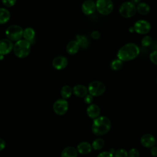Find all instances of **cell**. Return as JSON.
Masks as SVG:
<instances>
[{
    "label": "cell",
    "mask_w": 157,
    "mask_h": 157,
    "mask_svg": "<svg viewBox=\"0 0 157 157\" xmlns=\"http://www.w3.org/2000/svg\"><path fill=\"white\" fill-rule=\"evenodd\" d=\"M104 144L105 142L102 138H98L93 142L91 147L94 150H101L104 147Z\"/></svg>",
    "instance_id": "cell-24"
},
{
    "label": "cell",
    "mask_w": 157,
    "mask_h": 157,
    "mask_svg": "<svg viewBox=\"0 0 157 157\" xmlns=\"http://www.w3.org/2000/svg\"><path fill=\"white\" fill-rule=\"evenodd\" d=\"M23 30L20 26L11 25L6 30V35L11 41H18L23 37Z\"/></svg>",
    "instance_id": "cell-5"
},
{
    "label": "cell",
    "mask_w": 157,
    "mask_h": 157,
    "mask_svg": "<svg viewBox=\"0 0 157 157\" xmlns=\"http://www.w3.org/2000/svg\"><path fill=\"white\" fill-rule=\"evenodd\" d=\"M72 92L78 98H84L88 93V88L83 85H77L72 89Z\"/></svg>",
    "instance_id": "cell-15"
},
{
    "label": "cell",
    "mask_w": 157,
    "mask_h": 157,
    "mask_svg": "<svg viewBox=\"0 0 157 157\" xmlns=\"http://www.w3.org/2000/svg\"><path fill=\"white\" fill-rule=\"evenodd\" d=\"M140 144L146 148H151L156 144L155 137L150 134H145L140 138Z\"/></svg>",
    "instance_id": "cell-13"
},
{
    "label": "cell",
    "mask_w": 157,
    "mask_h": 157,
    "mask_svg": "<svg viewBox=\"0 0 157 157\" xmlns=\"http://www.w3.org/2000/svg\"><path fill=\"white\" fill-rule=\"evenodd\" d=\"M152 43V38L150 36H144L141 41V44L143 47H148Z\"/></svg>",
    "instance_id": "cell-26"
},
{
    "label": "cell",
    "mask_w": 157,
    "mask_h": 157,
    "mask_svg": "<svg viewBox=\"0 0 157 157\" xmlns=\"http://www.w3.org/2000/svg\"><path fill=\"white\" fill-rule=\"evenodd\" d=\"M114 157H128V152L123 148H120L115 151Z\"/></svg>",
    "instance_id": "cell-27"
},
{
    "label": "cell",
    "mask_w": 157,
    "mask_h": 157,
    "mask_svg": "<svg viewBox=\"0 0 157 157\" xmlns=\"http://www.w3.org/2000/svg\"><path fill=\"white\" fill-rule=\"evenodd\" d=\"M68 63L67 59L63 56L55 57L52 61L53 67L56 70H62L66 67Z\"/></svg>",
    "instance_id": "cell-11"
},
{
    "label": "cell",
    "mask_w": 157,
    "mask_h": 157,
    "mask_svg": "<svg viewBox=\"0 0 157 157\" xmlns=\"http://www.w3.org/2000/svg\"><path fill=\"white\" fill-rule=\"evenodd\" d=\"M96 9V3L91 0H86L82 5V10L86 15H91L95 12Z\"/></svg>",
    "instance_id": "cell-12"
},
{
    "label": "cell",
    "mask_w": 157,
    "mask_h": 157,
    "mask_svg": "<svg viewBox=\"0 0 157 157\" xmlns=\"http://www.w3.org/2000/svg\"><path fill=\"white\" fill-rule=\"evenodd\" d=\"M123 65V61L119 59H117L112 61V63H110V67L113 71H118L122 67Z\"/></svg>",
    "instance_id": "cell-25"
},
{
    "label": "cell",
    "mask_w": 157,
    "mask_h": 157,
    "mask_svg": "<svg viewBox=\"0 0 157 157\" xmlns=\"http://www.w3.org/2000/svg\"><path fill=\"white\" fill-rule=\"evenodd\" d=\"M156 83H157V77H156Z\"/></svg>",
    "instance_id": "cell-39"
},
{
    "label": "cell",
    "mask_w": 157,
    "mask_h": 157,
    "mask_svg": "<svg viewBox=\"0 0 157 157\" xmlns=\"http://www.w3.org/2000/svg\"><path fill=\"white\" fill-rule=\"evenodd\" d=\"M72 93V88L69 85H65L62 87L61 90V95L63 99H67L69 98Z\"/></svg>",
    "instance_id": "cell-23"
},
{
    "label": "cell",
    "mask_w": 157,
    "mask_h": 157,
    "mask_svg": "<svg viewBox=\"0 0 157 157\" xmlns=\"http://www.w3.org/2000/svg\"><path fill=\"white\" fill-rule=\"evenodd\" d=\"M2 4L6 7H12L15 5L16 2V0H1Z\"/></svg>",
    "instance_id": "cell-30"
},
{
    "label": "cell",
    "mask_w": 157,
    "mask_h": 157,
    "mask_svg": "<svg viewBox=\"0 0 157 157\" xmlns=\"http://www.w3.org/2000/svg\"><path fill=\"white\" fill-rule=\"evenodd\" d=\"M110 128V120L105 116H99L94 119L91 131L96 136H102L109 132Z\"/></svg>",
    "instance_id": "cell-2"
},
{
    "label": "cell",
    "mask_w": 157,
    "mask_h": 157,
    "mask_svg": "<svg viewBox=\"0 0 157 157\" xmlns=\"http://www.w3.org/2000/svg\"><path fill=\"white\" fill-rule=\"evenodd\" d=\"M79 45L76 40H72L69 42L66 46V51L69 55L76 54L79 50Z\"/></svg>",
    "instance_id": "cell-17"
},
{
    "label": "cell",
    "mask_w": 157,
    "mask_h": 157,
    "mask_svg": "<svg viewBox=\"0 0 157 157\" xmlns=\"http://www.w3.org/2000/svg\"><path fill=\"white\" fill-rule=\"evenodd\" d=\"M5 146H6L5 141L2 139L0 138V151L2 150L5 148Z\"/></svg>",
    "instance_id": "cell-35"
},
{
    "label": "cell",
    "mask_w": 157,
    "mask_h": 157,
    "mask_svg": "<svg viewBox=\"0 0 157 157\" xmlns=\"http://www.w3.org/2000/svg\"><path fill=\"white\" fill-rule=\"evenodd\" d=\"M10 18L9 11L5 8H0V24L7 23Z\"/></svg>",
    "instance_id": "cell-21"
},
{
    "label": "cell",
    "mask_w": 157,
    "mask_h": 157,
    "mask_svg": "<svg viewBox=\"0 0 157 157\" xmlns=\"http://www.w3.org/2000/svg\"><path fill=\"white\" fill-rule=\"evenodd\" d=\"M140 53L139 47L134 43H128L121 47L117 52L118 59L128 61L136 58Z\"/></svg>",
    "instance_id": "cell-1"
},
{
    "label": "cell",
    "mask_w": 157,
    "mask_h": 157,
    "mask_svg": "<svg viewBox=\"0 0 157 157\" xmlns=\"http://www.w3.org/2000/svg\"><path fill=\"white\" fill-rule=\"evenodd\" d=\"M136 6L130 1H126L123 2L120 8L119 12L120 15L126 18L133 17L136 13Z\"/></svg>",
    "instance_id": "cell-4"
},
{
    "label": "cell",
    "mask_w": 157,
    "mask_h": 157,
    "mask_svg": "<svg viewBox=\"0 0 157 157\" xmlns=\"http://www.w3.org/2000/svg\"><path fill=\"white\" fill-rule=\"evenodd\" d=\"M13 48V44L11 40L4 39L0 40V55H5L9 53Z\"/></svg>",
    "instance_id": "cell-10"
},
{
    "label": "cell",
    "mask_w": 157,
    "mask_h": 157,
    "mask_svg": "<svg viewBox=\"0 0 157 157\" xmlns=\"http://www.w3.org/2000/svg\"><path fill=\"white\" fill-rule=\"evenodd\" d=\"M23 36L25 38V40L28 41L29 42H32L35 37V31L32 28H26L23 30Z\"/></svg>",
    "instance_id": "cell-20"
},
{
    "label": "cell",
    "mask_w": 157,
    "mask_h": 157,
    "mask_svg": "<svg viewBox=\"0 0 157 157\" xmlns=\"http://www.w3.org/2000/svg\"><path fill=\"white\" fill-rule=\"evenodd\" d=\"M76 41L79 45V47L83 48H86L88 47L89 42L86 37L83 35H77Z\"/></svg>",
    "instance_id": "cell-22"
},
{
    "label": "cell",
    "mask_w": 157,
    "mask_h": 157,
    "mask_svg": "<svg viewBox=\"0 0 157 157\" xmlns=\"http://www.w3.org/2000/svg\"><path fill=\"white\" fill-rule=\"evenodd\" d=\"M131 2L136 5V4H138L139 3H140V0H131Z\"/></svg>",
    "instance_id": "cell-36"
},
{
    "label": "cell",
    "mask_w": 157,
    "mask_h": 157,
    "mask_svg": "<svg viewBox=\"0 0 157 157\" xmlns=\"http://www.w3.org/2000/svg\"><path fill=\"white\" fill-rule=\"evenodd\" d=\"M91 36L94 39H98L100 37V33L98 31H94L91 33Z\"/></svg>",
    "instance_id": "cell-33"
},
{
    "label": "cell",
    "mask_w": 157,
    "mask_h": 157,
    "mask_svg": "<svg viewBox=\"0 0 157 157\" xmlns=\"http://www.w3.org/2000/svg\"><path fill=\"white\" fill-rule=\"evenodd\" d=\"M92 147L88 142H82L79 143L77 147V150L78 153L82 155H86L91 152Z\"/></svg>",
    "instance_id": "cell-16"
},
{
    "label": "cell",
    "mask_w": 157,
    "mask_h": 157,
    "mask_svg": "<svg viewBox=\"0 0 157 157\" xmlns=\"http://www.w3.org/2000/svg\"><path fill=\"white\" fill-rule=\"evenodd\" d=\"M136 10L142 15H147L150 10V6L146 2H140L136 6Z\"/></svg>",
    "instance_id": "cell-19"
},
{
    "label": "cell",
    "mask_w": 157,
    "mask_h": 157,
    "mask_svg": "<svg viewBox=\"0 0 157 157\" xmlns=\"http://www.w3.org/2000/svg\"><path fill=\"white\" fill-rule=\"evenodd\" d=\"M96 8L99 13L103 15H107L112 12L113 4L112 0H97Z\"/></svg>",
    "instance_id": "cell-6"
},
{
    "label": "cell",
    "mask_w": 157,
    "mask_h": 157,
    "mask_svg": "<svg viewBox=\"0 0 157 157\" xmlns=\"http://www.w3.org/2000/svg\"><path fill=\"white\" fill-rule=\"evenodd\" d=\"M129 31L131 32V33H133L134 31V28L133 27H130L129 28Z\"/></svg>",
    "instance_id": "cell-37"
},
{
    "label": "cell",
    "mask_w": 157,
    "mask_h": 157,
    "mask_svg": "<svg viewBox=\"0 0 157 157\" xmlns=\"http://www.w3.org/2000/svg\"><path fill=\"white\" fill-rule=\"evenodd\" d=\"M86 113L90 118L95 119L100 115L101 109L98 105L91 104L86 109Z\"/></svg>",
    "instance_id": "cell-14"
},
{
    "label": "cell",
    "mask_w": 157,
    "mask_h": 157,
    "mask_svg": "<svg viewBox=\"0 0 157 157\" xmlns=\"http://www.w3.org/2000/svg\"><path fill=\"white\" fill-rule=\"evenodd\" d=\"M134 31L140 34H145L151 30L150 23L145 20H139L134 25Z\"/></svg>",
    "instance_id": "cell-9"
},
{
    "label": "cell",
    "mask_w": 157,
    "mask_h": 157,
    "mask_svg": "<svg viewBox=\"0 0 157 157\" xmlns=\"http://www.w3.org/2000/svg\"><path fill=\"white\" fill-rule=\"evenodd\" d=\"M68 102L64 99H59L56 100L53 105V111L58 115H63L65 114L68 110Z\"/></svg>",
    "instance_id": "cell-8"
},
{
    "label": "cell",
    "mask_w": 157,
    "mask_h": 157,
    "mask_svg": "<svg viewBox=\"0 0 157 157\" xmlns=\"http://www.w3.org/2000/svg\"><path fill=\"white\" fill-rule=\"evenodd\" d=\"M30 42L25 40L20 39L17 41L13 45V52L16 56L20 58H24L29 54L31 49Z\"/></svg>",
    "instance_id": "cell-3"
},
{
    "label": "cell",
    "mask_w": 157,
    "mask_h": 157,
    "mask_svg": "<svg viewBox=\"0 0 157 157\" xmlns=\"http://www.w3.org/2000/svg\"><path fill=\"white\" fill-rule=\"evenodd\" d=\"M150 59L151 63L155 65H157V50H155L150 53Z\"/></svg>",
    "instance_id": "cell-29"
},
{
    "label": "cell",
    "mask_w": 157,
    "mask_h": 157,
    "mask_svg": "<svg viewBox=\"0 0 157 157\" xmlns=\"http://www.w3.org/2000/svg\"><path fill=\"white\" fill-rule=\"evenodd\" d=\"M105 91V85L98 80L93 81L88 85V91L93 96H99L102 95Z\"/></svg>",
    "instance_id": "cell-7"
},
{
    "label": "cell",
    "mask_w": 157,
    "mask_h": 157,
    "mask_svg": "<svg viewBox=\"0 0 157 157\" xmlns=\"http://www.w3.org/2000/svg\"><path fill=\"white\" fill-rule=\"evenodd\" d=\"M97 157H114V156L110 151H102L100 153Z\"/></svg>",
    "instance_id": "cell-31"
},
{
    "label": "cell",
    "mask_w": 157,
    "mask_h": 157,
    "mask_svg": "<svg viewBox=\"0 0 157 157\" xmlns=\"http://www.w3.org/2000/svg\"><path fill=\"white\" fill-rule=\"evenodd\" d=\"M139 152L136 148H131L128 152V157H139Z\"/></svg>",
    "instance_id": "cell-28"
},
{
    "label": "cell",
    "mask_w": 157,
    "mask_h": 157,
    "mask_svg": "<svg viewBox=\"0 0 157 157\" xmlns=\"http://www.w3.org/2000/svg\"><path fill=\"white\" fill-rule=\"evenodd\" d=\"M150 153L153 156H157V147H152L150 149Z\"/></svg>",
    "instance_id": "cell-34"
},
{
    "label": "cell",
    "mask_w": 157,
    "mask_h": 157,
    "mask_svg": "<svg viewBox=\"0 0 157 157\" xmlns=\"http://www.w3.org/2000/svg\"><path fill=\"white\" fill-rule=\"evenodd\" d=\"M93 96H91V94H86L85 97H84V101L86 104H91V103L93 102Z\"/></svg>",
    "instance_id": "cell-32"
},
{
    "label": "cell",
    "mask_w": 157,
    "mask_h": 157,
    "mask_svg": "<svg viewBox=\"0 0 157 157\" xmlns=\"http://www.w3.org/2000/svg\"><path fill=\"white\" fill-rule=\"evenodd\" d=\"M156 147H157V140H156Z\"/></svg>",
    "instance_id": "cell-38"
},
{
    "label": "cell",
    "mask_w": 157,
    "mask_h": 157,
    "mask_svg": "<svg viewBox=\"0 0 157 157\" xmlns=\"http://www.w3.org/2000/svg\"><path fill=\"white\" fill-rule=\"evenodd\" d=\"M78 151L75 147H67L61 152V157H77Z\"/></svg>",
    "instance_id": "cell-18"
}]
</instances>
